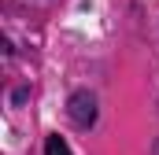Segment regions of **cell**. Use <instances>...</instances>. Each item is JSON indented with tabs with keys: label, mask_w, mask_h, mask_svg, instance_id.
Listing matches in <instances>:
<instances>
[{
	"label": "cell",
	"mask_w": 159,
	"mask_h": 155,
	"mask_svg": "<svg viewBox=\"0 0 159 155\" xmlns=\"http://www.w3.org/2000/svg\"><path fill=\"white\" fill-rule=\"evenodd\" d=\"M44 155H70V148H67V140H63L59 133H52V137L44 140Z\"/></svg>",
	"instance_id": "2"
},
{
	"label": "cell",
	"mask_w": 159,
	"mask_h": 155,
	"mask_svg": "<svg viewBox=\"0 0 159 155\" xmlns=\"http://www.w3.org/2000/svg\"><path fill=\"white\" fill-rule=\"evenodd\" d=\"M67 115H70L74 126L89 129V126L96 122V96H93V92H85V89H78V92L67 100Z\"/></svg>",
	"instance_id": "1"
}]
</instances>
